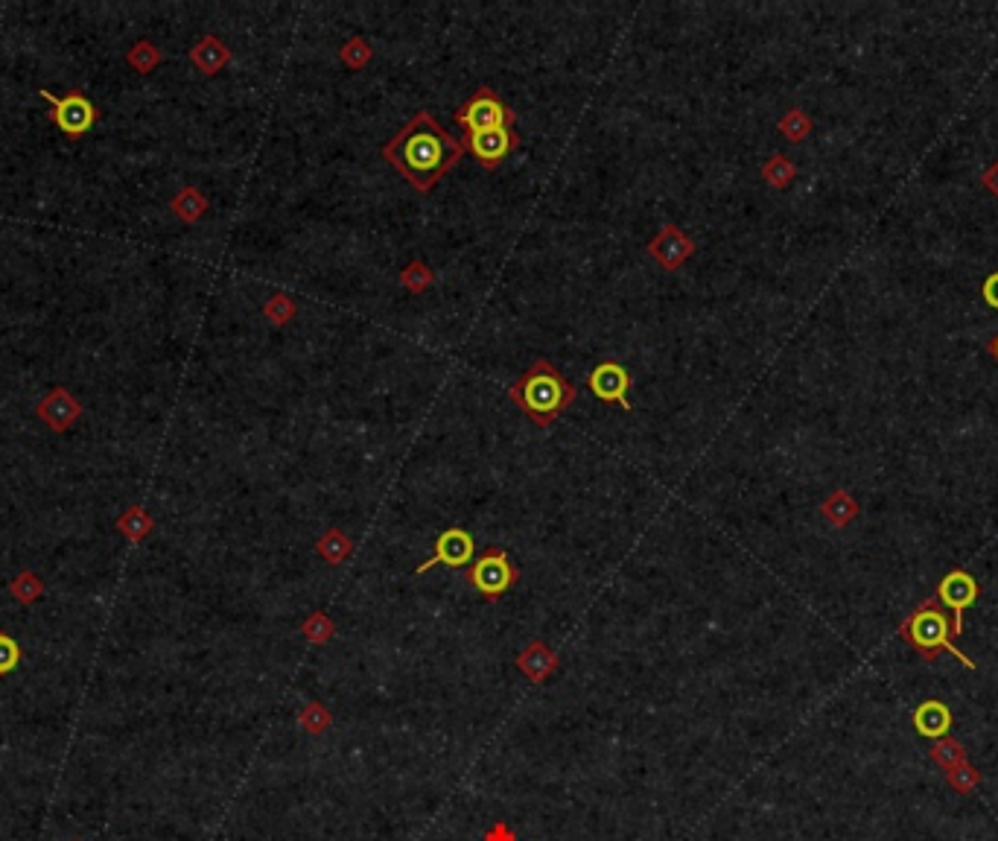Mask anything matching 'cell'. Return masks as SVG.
<instances>
[{
	"instance_id": "6",
	"label": "cell",
	"mask_w": 998,
	"mask_h": 841,
	"mask_svg": "<svg viewBox=\"0 0 998 841\" xmlns=\"http://www.w3.org/2000/svg\"><path fill=\"white\" fill-rule=\"evenodd\" d=\"M38 97L53 109L50 111L53 126H56L62 135H68V138H82V135H88V132L97 126V120H100V109H97L82 91H71L68 97H56L53 91L41 88Z\"/></svg>"
},
{
	"instance_id": "8",
	"label": "cell",
	"mask_w": 998,
	"mask_h": 841,
	"mask_svg": "<svg viewBox=\"0 0 998 841\" xmlns=\"http://www.w3.org/2000/svg\"><path fill=\"white\" fill-rule=\"evenodd\" d=\"M981 596V585L966 573V570H952L943 576V582L937 587V602L946 605L952 611V634L961 637L963 634V614L978 602Z\"/></svg>"
},
{
	"instance_id": "36",
	"label": "cell",
	"mask_w": 998,
	"mask_h": 841,
	"mask_svg": "<svg viewBox=\"0 0 998 841\" xmlns=\"http://www.w3.org/2000/svg\"><path fill=\"white\" fill-rule=\"evenodd\" d=\"M73 841H82V839H73Z\"/></svg>"
},
{
	"instance_id": "1",
	"label": "cell",
	"mask_w": 998,
	"mask_h": 841,
	"mask_svg": "<svg viewBox=\"0 0 998 841\" xmlns=\"http://www.w3.org/2000/svg\"><path fill=\"white\" fill-rule=\"evenodd\" d=\"M462 152V141H456L429 111H418L386 141L383 158L418 193H429L462 161Z\"/></svg>"
},
{
	"instance_id": "35",
	"label": "cell",
	"mask_w": 998,
	"mask_h": 841,
	"mask_svg": "<svg viewBox=\"0 0 998 841\" xmlns=\"http://www.w3.org/2000/svg\"><path fill=\"white\" fill-rule=\"evenodd\" d=\"M987 351H990V354H993V360H996V363H998V336H993V339H990V345H987Z\"/></svg>"
},
{
	"instance_id": "30",
	"label": "cell",
	"mask_w": 998,
	"mask_h": 841,
	"mask_svg": "<svg viewBox=\"0 0 998 841\" xmlns=\"http://www.w3.org/2000/svg\"><path fill=\"white\" fill-rule=\"evenodd\" d=\"M943 774H946V783H949L958 795H972V792L981 786V780H984V774L972 766V763H963V766L952 768V771H943Z\"/></svg>"
},
{
	"instance_id": "4",
	"label": "cell",
	"mask_w": 998,
	"mask_h": 841,
	"mask_svg": "<svg viewBox=\"0 0 998 841\" xmlns=\"http://www.w3.org/2000/svg\"><path fill=\"white\" fill-rule=\"evenodd\" d=\"M517 120V114L511 106H505V100L499 97L491 85H479L462 106L456 109V123L464 129V135L470 132H488V129H511Z\"/></svg>"
},
{
	"instance_id": "3",
	"label": "cell",
	"mask_w": 998,
	"mask_h": 841,
	"mask_svg": "<svg viewBox=\"0 0 998 841\" xmlns=\"http://www.w3.org/2000/svg\"><path fill=\"white\" fill-rule=\"evenodd\" d=\"M899 634H902V640H908V643H911L928 663H934V660H937V652L943 649V652H949L952 658L961 660L966 669H975V660L966 658L961 649L949 640V637H952V622L946 620V614H943L937 596H934V599H926V602H923L908 620L902 622V625H899Z\"/></svg>"
},
{
	"instance_id": "14",
	"label": "cell",
	"mask_w": 998,
	"mask_h": 841,
	"mask_svg": "<svg viewBox=\"0 0 998 841\" xmlns=\"http://www.w3.org/2000/svg\"><path fill=\"white\" fill-rule=\"evenodd\" d=\"M517 669L532 681V684H543L555 669H558V655L552 646H546L543 640H532L520 655H517Z\"/></svg>"
},
{
	"instance_id": "19",
	"label": "cell",
	"mask_w": 998,
	"mask_h": 841,
	"mask_svg": "<svg viewBox=\"0 0 998 841\" xmlns=\"http://www.w3.org/2000/svg\"><path fill=\"white\" fill-rule=\"evenodd\" d=\"M316 552H319L330 567H336V564H345L354 555V541L339 526H330L319 541H316Z\"/></svg>"
},
{
	"instance_id": "28",
	"label": "cell",
	"mask_w": 998,
	"mask_h": 841,
	"mask_svg": "<svg viewBox=\"0 0 998 841\" xmlns=\"http://www.w3.org/2000/svg\"><path fill=\"white\" fill-rule=\"evenodd\" d=\"M301 634H304V640H307V643H313V646H324V643H330V640H333V634H336V625H333V620H330L324 611H313V614L304 620V625H301Z\"/></svg>"
},
{
	"instance_id": "10",
	"label": "cell",
	"mask_w": 998,
	"mask_h": 841,
	"mask_svg": "<svg viewBox=\"0 0 998 841\" xmlns=\"http://www.w3.org/2000/svg\"><path fill=\"white\" fill-rule=\"evenodd\" d=\"M473 552H476V544H473V535L462 529V526H450L444 529L438 538H435V549L429 555L427 561L415 570L418 576L429 573L432 567L444 564V567H464V564H473Z\"/></svg>"
},
{
	"instance_id": "13",
	"label": "cell",
	"mask_w": 998,
	"mask_h": 841,
	"mask_svg": "<svg viewBox=\"0 0 998 841\" xmlns=\"http://www.w3.org/2000/svg\"><path fill=\"white\" fill-rule=\"evenodd\" d=\"M190 62L202 76H216L231 62V47L214 33H205L190 47Z\"/></svg>"
},
{
	"instance_id": "22",
	"label": "cell",
	"mask_w": 998,
	"mask_h": 841,
	"mask_svg": "<svg viewBox=\"0 0 998 841\" xmlns=\"http://www.w3.org/2000/svg\"><path fill=\"white\" fill-rule=\"evenodd\" d=\"M298 725H301V731L310 733V736H324V733L330 731V725H333V713L321 701H307L301 707V713H298Z\"/></svg>"
},
{
	"instance_id": "21",
	"label": "cell",
	"mask_w": 998,
	"mask_h": 841,
	"mask_svg": "<svg viewBox=\"0 0 998 841\" xmlns=\"http://www.w3.org/2000/svg\"><path fill=\"white\" fill-rule=\"evenodd\" d=\"M161 62H164V53H161L152 41H146V38L135 41V44L129 47V53H126V65H129L132 71H138V74H152Z\"/></svg>"
},
{
	"instance_id": "23",
	"label": "cell",
	"mask_w": 998,
	"mask_h": 841,
	"mask_svg": "<svg viewBox=\"0 0 998 841\" xmlns=\"http://www.w3.org/2000/svg\"><path fill=\"white\" fill-rule=\"evenodd\" d=\"M794 176H797V167H794V161L788 155H783V152H774L762 164V179L771 184V187H777V190L788 187V184L794 182Z\"/></svg>"
},
{
	"instance_id": "24",
	"label": "cell",
	"mask_w": 998,
	"mask_h": 841,
	"mask_svg": "<svg viewBox=\"0 0 998 841\" xmlns=\"http://www.w3.org/2000/svg\"><path fill=\"white\" fill-rule=\"evenodd\" d=\"M777 126H780V135H783L785 141H791V144H803V141L812 135V126H815V123H812V117H809L803 109H788L783 117H780Z\"/></svg>"
},
{
	"instance_id": "7",
	"label": "cell",
	"mask_w": 998,
	"mask_h": 841,
	"mask_svg": "<svg viewBox=\"0 0 998 841\" xmlns=\"http://www.w3.org/2000/svg\"><path fill=\"white\" fill-rule=\"evenodd\" d=\"M648 255L654 257V263L666 272H678L680 266L695 255V240L675 225V222H663V228L648 240Z\"/></svg>"
},
{
	"instance_id": "5",
	"label": "cell",
	"mask_w": 998,
	"mask_h": 841,
	"mask_svg": "<svg viewBox=\"0 0 998 841\" xmlns=\"http://www.w3.org/2000/svg\"><path fill=\"white\" fill-rule=\"evenodd\" d=\"M520 579V567L511 564L508 552L499 547H488L467 570V585L482 593L488 602H499L511 585Z\"/></svg>"
},
{
	"instance_id": "29",
	"label": "cell",
	"mask_w": 998,
	"mask_h": 841,
	"mask_svg": "<svg viewBox=\"0 0 998 841\" xmlns=\"http://www.w3.org/2000/svg\"><path fill=\"white\" fill-rule=\"evenodd\" d=\"M295 313H298V304L289 293H272L263 304V316L272 325H286L289 319H295Z\"/></svg>"
},
{
	"instance_id": "34",
	"label": "cell",
	"mask_w": 998,
	"mask_h": 841,
	"mask_svg": "<svg viewBox=\"0 0 998 841\" xmlns=\"http://www.w3.org/2000/svg\"><path fill=\"white\" fill-rule=\"evenodd\" d=\"M981 184L987 187L990 196H996L998 199V161H993V164L981 173Z\"/></svg>"
},
{
	"instance_id": "25",
	"label": "cell",
	"mask_w": 998,
	"mask_h": 841,
	"mask_svg": "<svg viewBox=\"0 0 998 841\" xmlns=\"http://www.w3.org/2000/svg\"><path fill=\"white\" fill-rule=\"evenodd\" d=\"M9 593L15 602L21 605H36L38 599L44 596V582L38 579L33 570H21L12 582H9Z\"/></svg>"
},
{
	"instance_id": "9",
	"label": "cell",
	"mask_w": 998,
	"mask_h": 841,
	"mask_svg": "<svg viewBox=\"0 0 998 841\" xmlns=\"http://www.w3.org/2000/svg\"><path fill=\"white\" fill-rule=\"evenodd\" d=\"M520 147V135L514 129H488V132H470L462 138V149H467L485 170H497L499 164Z\"/></svg>"
},
{
	"instance_id": "32",
	"label": "cell",
	"mask_w": 998,
	"mask_h": 841,
	"mask_svg": "<svg viewBox=\"0 0 998 841\" xmlns=\"http://www.w3.org/2000/svg\"><path fill=\"white\" fill-rule=\"evenodd\" d=\"M482 841H517V836H514V830H511L505 821H497V824H491V827L485 830Z\"/></svg>"
},
{
	"instance_id": "26",
	"label": "cell",
	"mask_w": 998,
	"mask_h": 841,
	"mask_svg": "<svg viewBox=\"0 0 998 841\" xmlns=\"http://www.w3.org/2000/svg\"><path fill=\"white\" fill-rule=\"evenodd\" d=\"M371 59H374V47L365 41L362 36H354V38H348L342 47H339V62L342 65H348L351 71H362V68H368L371 65Z\"/></svg>"
},
{
	"instance_id": "33",
	"label": "cell",
	"mask_w": 998,
	"mask_h": 841,
	"mask_svg": "<svg viewBox=\"0 0 998 841\" xmlns=\"http://www.w3.org/2000/svg\"><path fill=\"white\" fill-rule=\"evenodd\" d=\"M981 295H984V301H987L993 310H998V272H993V275H987V278H984Z\"/></svg>"
},
{
	"instance_id": "31",
	"label": "cell",
	"mask_w": 998,
	"mask_h": 841,
	"mask_svg": "<svg viewBox=\"0 0 998 841\" xmlns=\"http://www.w3.org/2000/svg\"><path fill=\"white\" fill-rule=\"evenodd\" d=\"M21 660H24V652L15 643V637L0 631V675H12L21 666Z\"/></svg>"
},
{
	"instance_id": "17",
	"label": "cell",
	"mask_w": 998,
	"mask_h": 841,
	"mask_svg": "<svg viewBox=\"0 0 998 841\" xmlns=\"http://www.w3.org/2000/svg\"><path fill=\"white\" fill-rule=\"evenodd\" d=\"M170 211L184 225H196V222L205 217V211H208V196L199 187L187 184V187H181L179 193L170 199Z\"/></svg>"
},
{
	"instance_id": "11",
	"label": "cell",
	"mask_w": 998,
	"mask_h": 841,
	"mask_svg": "<svg viewBox=\"0 0 998 841\" xmlns=\"http://www.w3.org/2000/svg\"><path fill=\"white\" fill-rule=\"evenodd\" d=\"M631 371L616 363V360H602L599 366L590 371L587 389L602 403H619L622 409H631L628 392H631Z\"/></svg>"
},
{
	"instance_id": "15",
	"label": "cell",
	"mask_w": 998,
	"mask_h": 841,
	"mask_svg": "<svg viewBox=\"0 0 998 841\" xmlns=\"http://www.w3.org/2000/svg\"><path fill=\"white\" fill-rule=\"evenodd\" d=\"M911 722H914V728H917L920 736H926V739H943V736H949V728H952V710L943 701L928 698V701H923L914 710Z\"/></svg>"
},
{
	"instance_id": "12",
	"label": "cell",
	"mask_w": 998,
	"mask_h": 841,
	"mask_svg": "<svg viewBox=\"0 0 998 841\" xmlns=\"http://www.w3.org/2000/svg\"><path fill=\"white\" fill-rule=\"evenodd\" d=\"M36 418L53 433H68L73 424L82 418V403L73 395L71 389L56 386L50 389L36 406Z\"/></svg>"
},
{
	"instance_id": "16",
	"label": "cell",
	"mask_w": 998,
	"mask_h": 841,
	"mask_svg": "<svg viewBox=\"0 0 998 841\" xmlns=\"http://www.w3.org/2000/svg\"><path fill=\"white\" fill-rule=\"evenodd\" d=\"M858 512H861V506H858V500L847 491V488H835V491L826 494V500L820 503V514H823V520H826L832 529H847V526L858 517Z\"/></svg>"
},
{
	"instance_id": "2",
	"label": "cell",
	"mask_w": 998,
	"mask_h": 841,
	"mask_svg": "<svg viewBox=\"0 0 998 841\" xmlns=\"http://www.w3.org/2000/svg\"><path fill=\"white\" fill-rule=\"evenodd\" d=\"M575 395H578V389L546 357H537L535 363L508 386V401L523 415H529V421L537 427H552L575 403Z\"/></svg>"
},
{
	"instance_id": "27",
	"label": "cell",
	"mask_w": 998,
	"mask_h": 841,
	"mask_svg": "<svg viewBox=\"0 0 998 841\" xmlns=\"http://www.w3.org/2000/svg\"><path fill=\"white\" fill-rule=\"evenodd\" d=\"M432 281H435V275H432V269H429L421 257H415V260L400 272V284H403V290L412 295H421L424 290H429Z\"/></svg>"
},
{
	"instance_id": "20",
	"label": "cell",
	"mask_w": 998,
	"mask_h": 841,
	"mask_svg": "<svg viewBox=\"0 0 998 841\" xmlns=\"http://www.w3.org/2000/svg\"><path fill=\"white\" fill-rule=\"evenodd\" d=\"M928 757L943 768V771H952V768L963 766L969 763V754L963 748V742H958L955 736H943V739H934V745L928 748Z\"/></svg>"
},
{
	"instance_id": "18",
	"label": "cell",
	"mask_w": 998,
	"mask_h": 841,
	"mask_svg": "<svg viewBox=\"0 0 998 841\" xmlns=\"http://www.w3.org/2000/svg\"><path fill=\"white\" fill-rule=\"evenodd\" d=\"M114 526H117V532H120V535H123L129 544H141V541H146V538L152 535V529H155V520H152V514L146 512L143 506L132 503L126 512L114 520Z\"/></svg>"
}]
</instances>
